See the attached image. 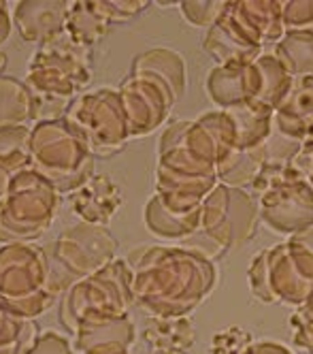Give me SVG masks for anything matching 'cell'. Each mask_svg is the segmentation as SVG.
Instances as JSON below:
<instances>
[{"label":"cell","instance_id":"31","mask_svg":"<svg viewBox=\"0 0 313 354\" xmlns=\"http://www.w3.org/2000/svg\"><path fill=\"white\" fill-rule=\"evenodd\" d=\"M181 15H184L192 26L198 28H211L218 24V19L226 13L228 3H179Z\"/></svg>","mask_w":313,"mask_h":354},{"label":"cell","instance_id":"24","mask_svg":"<svg viewBox=\"0 0 313 354\" xmlns=\"http://www.w3.org/2000/svg\"><path fill=\"white\" fill-rule=\"evenodd\" d=\"M234 9L263 45L279 43L283 39L285 30L281 3H275V0H245V3H234Z\"/></svg>","mask_w":313,"mask_h":354},{"label":"cell","instance_id":"6","mask_svg":"<svg viewBox=\"0 0 313 354\" xmlns=\"http://www.w3.org/2000/svg\"><path fill=\"white\" fill-rule=\"evenodd\" d=\"M117 241L104 226L88 222L70 226L54 245L47 248V288L58 297V292L68 290L75 282L113 263Z\"/></svg>","mask_w":313,"mask_h":354},{"label":"cell","instance_id":"9","mask_svg":"<svg viewBox=\"0 0 313 354\" xmlns=\"http://www.w3.org/2000/svg\"><path fill=\"white\" fill-rule=\"evenodd\" d=\"M64 122L86 143L92 156H111L133 139L120 92L115 90H96L75 98Z\"/></svg>","mask_w":313,"mask_h":354},{"label":"cell","instance_id":"20","mask_svg":"<svg viewBox=\"0 0 313 354\" xmlns=\"http://www.w3.org/2000/svg\"><path fill=\"white\" fill-rule=\"evenodd\" d=\"M237 126V149L249 151L265 145L273 135V109L249 100V103L226 109Z\"/></svg>","mask_w":313,"mask_h":354},{"label":"cell","instance_id":"19","mask_svg":"<svg viewBox=\"0 0 313 354\" xmlns=\"http://www.w3.org/2000/svg\"><path fill=\"white\" fill-rule=\"evenodd\" d=\"M113 21L109 3H70L64 32L84 47H92L109 32Z\"/></svg>","mask_w":313,"mask_h":354},{"label":"cell","instance_id":"3","mask_svg":"<svg viewBox=\"0 0 313 354\" xmlns=\"http://www.w3.org/2000/svg\"><path fill=\"white\" fill-rule=\"evenodd\" d=\"M135 271L126 261H113L100 271L75 282L62 301V322L70 333L86 322L128 316L133 306Z\"/></svg>","mask_w":313,"mask_h":354},{"label":"cell","instance_id":"1","mask_svg":"<svg viewBox=\"0 0 313 354\" xmlns=\"http://www.w3.org/2000/svg\"><path fill=\"white\" fill-rule=\"evenodd\" d=\"M133 267V295L151 316H186L218 284L214 261L188 248H139L128 259Z\"/></svg>","mask_w":313,"mask_h":354},{"label":"cell","instance_id":"26","mask_svg":"<svg viewBox=\"0 0 313 354\" xmlns=\"http://www.w3.org/2000/svg\"><path fill=\"white\" fill-rule=\"evenodd\" d=\"M263 167H265L263 145L249 151L234 149L218 165V182L232 188H243L247 184L252 186V182L256 180V175Z\"/></svg>","mask_w":313,"mask_h":354},{"label":"cell","instance_id":"16","mask_svg":"<svg viewBox=\"0 0 313 354\" xmlns=\"http://www.w3.org/2000/svg\"><path fill=\"white\" fill-rule=\"evenodd\" d=\"M313 126V75L309 77H294L288 94L277 105L273 113V131L303 141Z\"/></svg>","mask_w":313,"mask_h":354},{"label":"cell","instance_id":"29","mask_svg":"<svg viewBox=\"0 0 313 354\" xmlns=\"http://www.w3.org/2000/svg\"><path fill=\"white\" fill-rule=\"evenodd\" d=\"M281 17H283L285 35H294V32L313 35V0L281 3Z\"/></svg>","mask_w":313,"mask_h":354},{"label":"cell","instance_id":"8","mask_svg":"<svg viewBox=\"0 0 313 354\" xmlns=\"http://www.w3.org/2000/svg\"><path fill=\"white\" fill-rule=\"evenodd\" d=\"M90 47L75 43L66 32L47 39L30 58L26 86L35 94L73 100L92 80Z\"/></svg>","mask_w":313,"mask_h":354},{"label":"cell","instance_id":"36","mask_svg":"<svg viewBox=\"0 0 313 354\" xmlns=\"http://www.w3.org/2000/svg\"><path fill=\"white\" fill-rule=\"evenodd\" d=\"M247 354H292V352L275 342H254V346L247 350Z\"/></svg>","mask_w":313,"mask_h":354},{"label":"cell","instance_id":"39","mask_svg":"<svg viewBox=\"0 0 313 354\" xmlns=\"http://www.w3.org/2000/svg\"><path fill=\"white\" fill-rule=\"evenodd\" d=\"M5 64H7V56H5V52H3V49H0V73H3Z\"/></svg>","mask_w":313,"mask_h":354},{"label":"cell","instance_id":"28","mask_svg":"<svg viewBox=\"0 0 313 354\" xmlns=\"http://www.w3.org/2000/svg\"><path fill=\"white\" fill-rule=\"evenodd\" d=\"M32 118V94L28 86L13 80L0 77V129L21 126Z\"/></svg>","mask_w":313,"mask_h":354},{"label":"cell","instance_id":"11","mask_svg":"<svg viewBox=\"0 0 313 354\" xmlns=\"http://www.w3.org/2000/svg\"><path fill=\"white\" fill-rule=\"evenodd\" d=\"M260 220L267 229L294 237L313 226V186L307 175L277 184L258 196Z\"/></svg>","mask_w":313,"mask_h":354},{"label":"cell","instance_id":"17","mask_svg":"<svg viewBox=\"0 0 313 354\" xmlns=\"http://www.w3.org/2000/svg\"><path fill=\"white\" fill-rule=\"evenodd\" d=\"M73 212L88 224L104 226L122 205L120 186L107 175H94L70 194Z\"/></svg>","mask_w":313,"mask_h":354},{"label":"cell","instance_id":"21","mask_svg":"<svg viewBox=\"0 0 313 354\" xmlns=\"http://www.w3.org/2000/svg\"><path fill=\"white\" fill-rule=\"evenodd\" d=\"M145 342L155 352H186L196 342L194 324L186 316H173V318H160L151 316L143 328Z\"/></svg>","mask_w":313,"mask_h":354},{"label":"cell","instance_id":"27","mask_svg":"<svg viewBox=\"0 0 313 354\" xmlns=\"http://www.w3.org/2000/svg\"><path fill=\"white\" fill-rule=\"evenodd\" d=\"M32 131L26 126H5L0 129V169L9 175H15L23 169L32 167V151H30Z\"/></svg>","mask_w":313,"mask_h":354},{"label":"cell","instance_id":"7","mask_svg":"<svg viewBox=\"0 0 313 354\" xmlns=\"http://www.w3.org/2000/svg\"><path fill=\"white\" fill-rule=\"evenodd\" d=\"M60 209V192L32 167L11 177L0 207V241H26L47 231Z\"/></svg>","mask_w":313,"mask_h":354},{"label":"cell","instance_id":"12","mask_svg":"<svg viewBox=\"0 0 313 354\" xmlns=\"http://www.w3.org/2000/svg\"><path fill=\"white\" fill-rule=\"evenodd\" d=\"M117 92L133 137L153 133L177 103L169 86L147 73H133Z\"/></svg>","mask_w":313,"mask_h":354},{"label":"cell","instance_id":"40","mask_svg":"<svg viewBox=\"0 0 313 354\" xmlns=\"http://www.w3.org/2000/svg\"><path fill=\"white\" fill-rule=\"evenodd\" d=\"M307 180L311 182V186H313V165L309 167V171H307Z\"/></svg>","mask_w":313,"mask_h":354},{"label":"cell","instance_id":"25","mask_svg":"<svg viewBox=\"0 0 313 354\" xmlns=\"http://www.w3.org/2000/svg\"><path fill=\"white\" fill-rule=\"evenodd\" d=\"M273 56L292 77H309L313 75V35H283L273 47Z\"/></svg>","mask_w":313,"mask_h":354},{"label":"cell","instance_id":"37","mask_svg":"<svg viewBox=\"0 0 313 354\" xmlns=\"http://www.w3.org/2000/svg\"><path fill=\"white\" fill-rule=\"evenodd\" d=\"M9 35H11V19L7 13V5L0 3V43L7 41Z\"/></svg>","mask_w":313,"mask_h":354},{"label":"cell","instance_id":"30","mask_svg":"<svg viewBox=\"0 0 313 354\" xmlns=\"http://www.w3.org/2000/svg\"><path fill=\"white\" fill-rule=\"evenodd\" d=\"M254 346V335L241 326H228L224 331L216 333L211 346V354H247Z\"/></svg>","mask_w":313,"mask_h":354},{"label":"cell","instance_id":"38","mask_svg":"<svg viewBox=\"0 0 313 354\" xmlns=\"http://www.w3.org/2000/svg\"><path fill=\"white\" fill-rule=\"evenodd\" d=\"M11 177L7 171L0 169V207L5 205V201H7V194H9V186H11Z\"/></svg>","mask_w":313,"mask_h":354},{"label":"cell","instance_id":"35","mask_svg":"<svg viewBox=\"0 0 313 354\" xmlns=\"http://www.w3.org/2000/svg\"><path fill=\"white\" fill-rule=\"evenodd\" d=\"M305 175H307V171H309V167L313 165V126L309 129V133L303 137V141H301V149H298V154H296V158L292 160Z\"/></svg>","mask_w":313,"mask_h":354},{"label":"cell","instance_id":"34","mask_svg":"<svg viewBox=\"0 0 313 354\" xmlns=\"http://www.w3.org/2000/svg\"><path fill=\"white\" fill-rule=\"evenodd\" d=\"M149 3H139V0H128V3H122V0H109V9L113 15V21H126L133 19L135 15H139Z\"/></svg>","mask_w":313,"mask_h":354},{"label":"cell","instance_id":"33","mask_svg":"<svg viewBox=\"0 0 313 354\" xmlns=\"http://www.w3.org/2000/svg\"><path fill=\"white\" fill-rule=\"evenodd\" d=\"M28 354H73V348L66 337H62L54 331H47L35 342V346L30 348Z\"/></svg>","mask_w":313,"mask_h":354},{"label":"cell","instance_id":"10","mask_svg":"<svg viewBox=\"0 0 313 354\" xmlns=\"http://www.w3.org/2000/svg\"><path fill=\"white\" fill-rule=\"evenodd\" d=\"M258 201L243 188L218 184L202 198L200 233L222 252L247 243L258 229Z\"/></svg>","mask_w":313,"mask_h":354},{"label":"cell","instance_id":"15","mask_svg":"<svg viewBox=\"0 0 313 354\" xmlns=\"http://www.w3.org/2000/svg\"><path fill=\"white\" fill-rule=\"evenodd\" d=\"M75 350L82 354H128L135 344V326L128 316L86 322L77 326Z\"/></svg>","mask_w":313,"mask_h":354},{"label":"cell","instance_id":"5","mask_svg":"<svg viewBox=\"0 0 313 354\" xmlns=\"http://www.w3.org/2000/svg\"><path fill=\"white\" fill-rule=\"evenodd\" d=\"M32 169L60 194H73L94 177V156L64 120L41 122L30 139Z\"/></svg>","mask_w":313,"mask_h":354},{"label":"cell","instance_id":"18","mask_svg":"<svg viewBox=\"0 0 313 354\" xmlns=\"http://www.w3.org/2000/svg\"><path fill=\"white\" fill-rule=\"evenodd\" d=\"M70 3H15L13 21L23 41L45 43L64 32Z\"/></svg>","mask_w":313,"mask_h":354},{"label":"cell","instance_id":"4","mask_svg":"<svg viewBox=\"0 0 313 354\" xmlns=\"http://www.w3.org/2000/svg\"><path fill=\"white\" fill-rule=\"evenodd\" d=\"M47 250L11 243L0 248V303L23 320L47 312L56 295L47 288Z\"/></svg>","mask_w":313,"mask_h":354},{"label":"cell","instance_id":"22","mask_svg":"<svg viewBox=\"0 0 313 354\" xmlns=\"http://www.w3.org/2000/svg\"><path fill=\"white\" fill-rule=\"evenodd\" d=\"M133 73H147V75H153V77H158L160 82L169 86V90L173 92L177 100L186 92V82H188L186 62L177 52H173V49L155 47L141 54L133 64Z\"/></svg>","mask_w":313,"mask_h":354},{"label":"cell","instance_id":"14","mask_svg":"<svg viewBox=\"0 0 313 354\" xmlns=\"http://www.w3.org/2000/svg\"><path fill=\"white\" fill-rule=\"evenodd\" d=\"M205 88L218 107L230 109L260 98L263 71H260L258 60L243 66H214L207 75Z\"/></svg>","mask_w":313,"mask_h":354},{"label":"cell","instance_id":"42","mask_svg":"<svg viewBox=\"0 0 313 354\" xmlns=\"http://www.w3.org/2000/svg\"><path fill=\"white\" fill-rule=\"evenodd\" d=\"M309 354H313V350H311V352H309Z\"/></svg>","mask_w":313,"mask_h":354},{"label":"cell","instance_id":"32","mask_svg":"<svg viewBox=\"0 0 313 354\" xmlns=\"http://www.w3.org/2000/svg\"><path fill=\"white\" fill-rule=\"evenodd\" d=\"M292 339L303 350H313V295L290 316Z\"/></svg>","mask_w":313,"mask_h":354},{"label":"cell","instance_id":"23","mask_svg":"<svg viewBox=\"0 0 313 354\" xmlns=\"http://www.w3.org/2000/svg\"><path fill=\"white\" fill-rule=\"evenodd\" d=\"M145 224L155 237L164 239H186L200 231L202 226V205L190 214L169 212L158 196H151L145 207Z\"/></svg>","mask_w":313,"mask_h":354},{"label":"cell","instance_id":"13","mask_svg":"<svg viewBox=\"0 0 313 354\" xmlns=\"http://www.w3.org/2000/svg\"><path fill=\"white\" fill-rule=\"evenodd\" d=\"M263 47L265 45L234 9V3H228L226 13L218 19L216 26L207 30L205 37V52L218 62V66L252 64L265 54Z\"/></svg>","mask_w":313,"mask_h":354},{"label":"cell","instance_id":"2","mask_svg":"<svg viewBox=\"0 0 313 354\" xmlns=\"http://www.w3.org/2000/svg\"><path fill=\"white\" fill-rule=\"evenodd\" d=\"M247 282L258 301L298 308L313 295V250L290 237L260 252L249 265Z\"/></svg>","mask_w":313,"mask_h":354},{"label":"cell","instance_id":"41","mask_svg":"<svg viewBox=\"0 0 313 354\" xmlns=\"http://www.w3.org/2000/svg\"><path fill=\"white\" fill-rule=\"evenodd\" d=\"M155 354H164V352H155ZM173 354H184V352H173Z\"/></svg>","mask_w":313,"mask_h":354}]
</instances>
